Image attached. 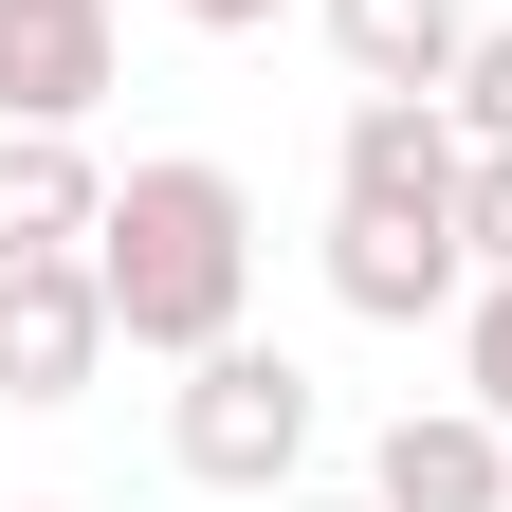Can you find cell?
<instances>
[{
    "label": "cell",
    "instance_id": "obj_1",
    "mask_svg": "<svg viewBox=\"0 0 512 512\" xmlns=\"http://www.w3.org/2000/svg\"><path fill=\"white\" fill-rule=\"evenodd\" d=\"M92 275H110V311H128V348L202 366V348L238 330V293H256V202H238V165H202V147L128 165L110 220H92Z\"/></svg>",
    "mask_w": 512,
    "mask_h": 512
},
{
    "label": "cell",
    "instance_id": "obj_2",
    "mask_svg": "<svg viewBox=\"0 0 512 512\" xmlns=\"http://www.w3.org/2000/svg\"><path fill=\"white\" fill-rule=\"evenodd\" d=\"M165 458L202 476V494H293V458H311V366L256 348V330H220L202 366H183V403H165Z\"/></svg>",
    "mask_w": 512,
    "mask_h": 512
},
{
    "label": "cell",
    "instance_id": "obj_3",
    "mask_svg": "<svg viewBox=\"0 0 512 512\" xmlns=\"http://www.w3.org/2000/svg\"><path fill=\"white\" fill-rule=\"evenodd\" d=\"M110 348H128V311L92 256H0V403H92Z\"/></svg>",
    "mask_w": 512,
    "mask_h": 512
},
{
    "label": "cell",
    "instance_id": "obj_4",
    "mask_svg": "<svg viewBox=\"0 0 512 512\" xmlns=\"http://www.w3.org/2000/svg\"><path fill=\"white\" fill-rule=\"evenodd\" d=\"M458 183H476L458 92H366L348 147H330V202H384V220H458Z\"/></svg>",
    "mask_w": 512,
    "mask_h": 512
},
{
    "label": "cell",
    "instance_id": "obj_5",
    "mask_svg": "<svg viewBox=\"0 0 512 512\" xmlns=\"http://www.w3.org/2000/svg\"><path fill=\"white\" fill-rule=\"evenodd\" d=\"M330 293L366 330H439V311L476 293V238L458 220H384V202H330Z\"/></svg>",
    "mask_w": 512,
    "mask_h": 512
},
{
    "label": "cell",
    "instance_id": "obj_6",
    "mask_svg": "<svg viewBox=\"0 0 512 512\" xmlns=\"http://www.w3.org/2000/svg\"><path fill=\"white\" fill-rule=\"evenodd\" d=\"M110 74H128L110 0H0V128H92Z\"/></svg>",
    "mask_w": 512,
    "mask_h": 512
},
{
    "label": "cell",
    "instance_id": "obj_7",
    "mask_svg": "<svg viewBox=\"0 0 512 512\" xmlns=\"http://www.w3.org/2000/svg\"><path fill=\"white\" fill-rule=\"evenodd\" d=\"M384 512H512V421L494 403H403L384 421V458H366Z\"/></svg>",
    "mask_w": 512,
    "mask_h": 512
},
{
    "label": "cell",
    "instance_id": "obj_8",
    "mask_svg": "<svg viewBox=\"0 0 512 512\" xmlns=\"http://www.w3.org/2000/svg\"><path fill=\"white\" fill-rule=\"evenodd\" d=\"M92 220H110V165L74 128H0V256H92Z\"/></svg>",
    "mask_w": 512,
    "mask_h": 512
},
{
    "label": "cell",
    "instance_id": "obj_9",
    "mask_svg": "<svg viewBox=\"0 0 512 512\" xmlns=\"http://www.w3.org/2000/svg\"><path fill=\"white\" fill-rule=\"evenodd\" d=\"M330 55H348V92H458L476 19L458 0H330Z\"/></svg>",
    "mask_w": 512,
    "mask_h": 512
},
{
    "label": "cell",
    "instance_id": "obj_10",
    "mask_svg": "<svg viewBox=\"0 0 512 512\" xmlns=\"http://www.w3.org/2000/svg\"><path fill=\"white\" fill-rule=\"evenodd\" d=\"M458 403H494V421H512V275H476V293H458Z\"/></svg>",
    "mask_w": 512,
    "mask_h": 512
},
{
    "label": "cell",
    "instance_id": "obj_11",
    "mask_svg": "<svg viewBox=\"0 0 512 512\" xmlns=\"http://www.w3.org/2000/svg\"><path fill=\"white\" fill-rule=\"evenodd\" d=\"M458 128L512 147V19H476V55H458Z\"/></svg>",
    "mask_w": 512,
    "mask_h": 512
},
{
    "label": "cell",
    "instance_id": "obj_12",
    "mask_svg": "<svg viewBox=\"0 0 512 512\" xmlns=\"http://www.w3.org/2000/svg\"><path fill=\"white\" fill-rule=\"evenodd\" d=\"M458 238H476V275H512V147H476V183H458Z\"/></svg>",
    "mask_w": 512,
    "mask_h": 512
},
{
    "label": "cell",
    "instance_id": "obj_13",
    "mask_svg": "<svg viewBox=\"0 0 512 512\" xmlns=\"http://www.w3.org/2000/svg\"><path fill=\"white\" fill-rule=\"evenodd\" d=\"M165 19H183V37H256L275 0H165Z\"/></svg>",
    "mask_w": 512,
    "mask_h": 512
},
{
    "label": "cell",
    "instance_id": "obj_14",
    "mask_svg": "<svg viewBox=\"0 0 512 512\" xmlns=\"http://www.w3.org/2000/svg\"><path fill=\"white\" fill-rule=\"evenodd\" d=\"M275 512H384V494H275Z\"/></svg>",
    "mask_w": 512,
    "mask_h": 512
}]
</instances>
